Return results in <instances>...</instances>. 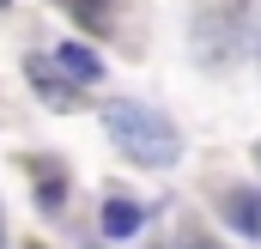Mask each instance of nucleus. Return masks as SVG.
<instances>
[{
	"mask_svg": "<svg viewBox=\"0 0 261 249\" xmlns=\"http://www.w3.org/2000/svg\"><path fill=\"white\" fill-rule=\"evenodd\" d=\"M103 128H110V140L128 152L134 164H152V170L176 164V152H182L176 128L164 122L158 110H140V104H128V97H116V104L103 110Z\"/></svg>",
	"mask_w": 261,
	"mask_h": 249,
	"instance_id": "1",
	"label": "nucleus"
},
{
	"mask_svg": "<svg viewBox=\"0 0 261 249\" xmlns=\"http://www.w3.org/2000/svg\"><path fill=\"white\" fill-rule=\"evenodd\" d=\"M140 225H146V213H140L134 201H110V207H103V231H110V237H134Z\"/></svg>",
	"mask_w": 261,
	"mask_h": 249,
	"instance_id": "6",
	"label": "nucleus"
},
{
	"mask_svg": "<svg viewBox=\"0 0 261 249\" xmlns=\"http://www.w3.org/2000/svg\"><path fill=\"white\" fill-rule=\"evenodd\" d=\"M0 243H6V231H0Z\"/></svg>",
	"mask_w": 261,
	"mask_h": 249,
	"instance_id": "8",
	"label": "nucleus"
},
{
	"mask_svg": "<svg viewBox=\"0 0 261 249\" xmlns=\"http://www.w3.org/2000/svg\"><path fill=\"white\" fill-rule=\"evenodd\" d=\"M67 6H73V18H79L85 31H110V6H103V0H67Z\"/></svg>",
	"mask_w": 261,
	"mask_h": 249,
	"instance_id": "7",
	"label": "nucleus"
},
{
	"mask_svg": "<svg viewBox=\"0 0 261 249\" xmlns=\"http://www.w3.org/2000/svg\"><path fill=\"white\" fill-rule=\"evenodd\" d=\"M24 73H31L37 97H49L55 110H79V91H73V85H67V79H61V73H55L49 61H43V55H31V61H24Z\"/></svg>",
	"mask_w": 261,
	"mask_h": 249,
	"instance_id": "2",
	"label": "nucleus"
},
{
	"mask_svg": "<svg viewBox=\"0 0 261 249\" xmlns=\"http://www.w3.org/2000/svg\"><path fill=\"white\" fill-rule=\"evenodd\" d=\"M55 67H61L73 85H97V79H103L97 49H85V43H61V49H55Z\"/></svg>",
	"mask_w": 261,
	"mask_h": 249,
	"instance_id": "3",
	"label": "nucleus"
},
{
	"mask_svg": "<svg viewBox=\"0 0 261 249\" xmlns=\"http://www.w3.org/2000/svg\"><path fill=\"white\" fill-rule=\"evenodd\" d=\"M31 183H37V201H43L49 213H55V207L67 201V177L55 170V164H49V158H31Z\"/></svg>",
	"mask_w": 261,
	"mask_h": 249,
	"instance_id": "5",
	"label": "nucleus"
},
{
	"mask_svg": "<svg viewBox=\"0 0 261 249\" xmlns=\"http://www.w3.org/2000/svg\"><path fill=\"white\" fill-rule=\"evenodd\" d=\"M225 219H231V231L261 237V194L255 188H231V194H225Z\"/></svg>",
	"mask_w": 261,
	"mask_h": 249,
	"instance_id": "4",
	"label": "nucleus"
},
{
	"mask_svg": "<svg viewBox=\"0 0 261 249\" xmlns=\"http://www.w3.org/2000/svg\"><path fill=\"white\" fill-rule=\"evenodd\" d=\"M0 6H6V0H0Z\"/></svg>",
	"mask_w": 261,
	"mask_h": 249,
	"instance_id": "9",
	"label": "nucleus"
}]
</instances>
